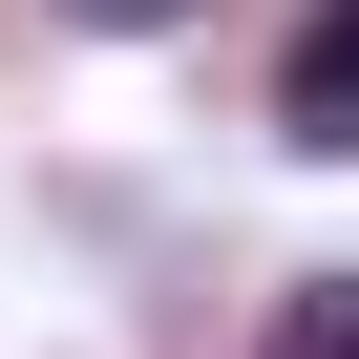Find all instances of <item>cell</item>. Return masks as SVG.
Wrapping results in <instances>:
<instances>
[{
	"label": "cell",
	"instance_id": "7a4b0ae2",
	"mask_svg": "<svg viewBox=\"0 0 359 359\" xmlns=\"http://www.w3.org/2000/svg\"><path fill=\"white\" fill-rule=\"evenodd\" d=\"M275 359H359V275H296L275 296Z\"/></svg>",
	"mask_w": 359,
	"mask_h": 359
},
{
	"label": "cell",
	"instance_id": "6da1fadb",
	"mask_svg": "<svg viewBox=\"0 0 359 359\" xmlns=\"http://www.w3.org/2000/svg\"><path fill=\"white\" fill-rule=\"evenodd\" d=\"M275 127H296V148H359V0H317V22H296V64H275Z\"/></svg>",
	"mask_w": 359,
	"mask_h": 359
},
{
	"label": "cell",
	"instance_id": "3957f363",
	"mask_svg": "<svg viewBox=\"0 0 359 359\" xmlns=\"http://www.w3.org/2000/svg\"><path fill=\"white\" fill-rule=\"evenodd\" d=\"M106 22H169V0H106Z\"/></svg>",
	"mask_w": 359,
	"mask_h": 359
}]
</instances>
